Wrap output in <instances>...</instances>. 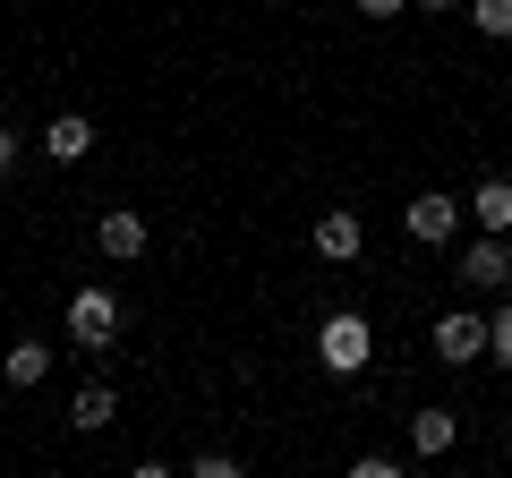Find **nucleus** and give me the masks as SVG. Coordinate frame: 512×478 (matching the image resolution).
I'll use <instances>...</instances> for the list:
<instances>
[{
    "label": "nucleus",
    "mask_w": 512,
    "mask_h": 478,
    "mask_svg": "<svg viewBox=\"0 0 512 478\" xmlns=\"http://www.w3.org/2000/svg\"><path fill=\"white\" fill-rule=\"evenodd\" d=\"M316 359H325L333 376H359L367 359H376V333H367V316H325V333H316Z\"/></svg>",
    "instance_id": "1"
},
{
    "label": "nucleus",
    "mask_w": 512,
    "mask_h": 478,
    "mask_svg": "<svg viewBox=\"0 0 512 478\" xmlns=\"http://www.w3.org/2000/svg\"><path fill=\"white\" fill-rule=\"evenodd\" d=\"M111 333H120V299H111V291H94V282H86V291L69 299V342H77V350H103Z\"/></svg>",
    "instance_id": "2"
},
{
    "label": "nucleus",
    "mask_w": 512,
    "mask_h": 478,
    "mask_svg": "<svg viewBox=\"0 0 512 478\" xmlns=\"http://www.w3.org/2000/svg\"><path fill=\"white\" fill-rule=\"evenodd\" d=\"M436 359H444V368H470V359H487V316L453 308V316L436 325Z\"/></svg>",
    "instance_id": "3"
},
{
    "label": "nucleus",
    "mask_w": 512,
    "mask_h": 478,
    "mask_svg": "<svg viewBox=\"0 0 512 478\" xmlns=\"http://www.w3.org/2000/svg\"><path fill=\"white\" fill-rule=\"evenodd\" d=\"M453 222H461V205H453V197H436V188H427V197H410L402 231L419 239V248H444V239H453Z\"/></svg>",
    "instance_id": "4"
},
{
    "label": "nucleus",
    "mask_w": 512,
    "mask_h": 478,
    "mask_svg": "<svg viewBox=\"0 0 512 478\" xmlns=\"http://www.w3.org/2000/svg\"><path fill=\"white\" fill-rule=\"evenodd\" d=\"M461 282H478V291L512 282V248H504V231H487L478 248H461Z\"/></svg>",
    "instance_id": "5"
},
{
    "label": "nucleus",
    "mask_w": 512,
    "mask_h": 478,
    "mask_svg": "<svg viewBox=\"0 0 512 478\" xmlns=\"http://www.w3.org/2000/svg\"><path fill=\"white\" fill-rule=\"evenodd\" d=\"M367 248V231H359V214H316V257H333V265H350Z\"/></svg>",
    "instance_id": "6"
},
{
    "label": "nucleus",
    "mask_w": 512,
    "mask_h": 478,
    "mask_svg": "<svg viewBox=\"0 0 512 478\" xmlns=\"http://www.w3.org/2000/svg\"><path fill=\"white\" fill-rule=\"evenodd\" d=\"M43 154H52V163H86V154H94V120H77V111H60L52 129H43Z\"/></svg>",
    "instance_id": "7"
},
{
    "label": "nucleus",
    "mask_w": 512,
    "mask_h": 478,
    "mask_svg": "<svg viewBox=\"0 0 512 478\" xmlns=\"http://www.w3.org/2000/svg\"><path fill=\"white\" fill-rule=\"evenodd\" d=\"M470 222L478 231H512V180H478L470 188Z\"/></svg>",
    "instance_id": "8"
},
{
    "label": "nucleus",
    "mask_w": 512,
    "mask_h": 478,
    "mask_svg": "<svg viewBox=\"0 0 512 478\" xmlns=\"http://www.w3.org/2000/svg\"><path fill=\"white\" fill-rule=\"evenodd\" d=\"M94 239H103V257H146V214H103V231H94Z\"/></svg>",
    "instance_id": "9"
},
{
    "label": "nucleus",
    "mask_w": 512,
    "mask_h": 478,
    "mask_svg": "<svg viewBox=\"0 0 512 478\" xmlns=\"http://www.w3.org/2000/svg\"><path fill=\"white\" fill-rule=\"evenodd\" d=\"M453 436H461V427H453V410H419V419H410V453H419V461L453 453Z\"/></svg>",
    "instance_id": "10"
},
{
    "label": "nucleus",
    "mask_w": 512,
    "mask_h": 478,
    "mask_svg": "<svg viewBox=\"0 0 512 478\" xmlns=\"http://www.w3.org/2000/svg\"><path fill=\"white\" fill-rule=\"evenodd\" d=\"M0 376H9V385H43V376H52V350H43V342H18V350H9V359H0Z\"/></svg>",
    "instance_id": "11"
},
{
    "label": "nucleus",
    "mask_w": 512,
    "mask_h": 478,
    "mask_svg": "<svg viewBox=\"0 0 512 478\" xmlns=\"http://www.w3.org/2000/svg\"><path fill=\"white\" fill-rule=\"evenodd\" d=\"M111 410H120V393H111V385H77L69 419H77V427H86V436H94V427H111Z\"/></svg>",
    "instance_id": "12"
},
{
    "label": "nucleus",
    "mask_w": 512,
    "mask_h": 478,
    "mask_svg": "<svg viewBox=\"0 0 512 478\" xmlns=\"http://www.w3.org/2000/svg\"><path fill=\"white\" fill-rule=\"evenodd\" d=\"M470 26L478 35H512V0H470Z\"/></svg>",
    "instance_id": "13"
},
{
    "label": "nucleus",
    "mask_w": 512,
    "mask_h": 478,
    "mask_svg": "<svg viewBox=\"0 0 512 478\" xmlns=\"http://www.w3.org/2000/svg\"><path fill=\"white\" fill-rule=\"evenodd\" d=\"M487 350H495V368H512V308L487 316Z\"/></svg>",
    "instance_id": "14"
},
{
    "label": "nucleus",
    "mask_w": 512,
    "mask_h": 478,
    "mask_svg": "<svg viewBox=\"0 0 512 478\" xmlns=\"http://www.w3.org/2000/svg\"><path fill=\"white\" fill-rule=\"evenodd\" d=\"M188 470H197V478H239V461H231V453H197Z\"/></svg>",
    "instance_id": "15"
},
{
    "label": "nucleus",
    "mask_w": 512,
    "mask_h": 478,
    "mask_svg": "<svg viewBox=\"0 0 512 478\" xmlns=\"http://www.w3.org/2000/svg\"><path fill=\"white\" fill-rule=\"evenodd\" d=\"M410 0H359V18H402Z\"/></svg>",
    "instance_id": "16"
},
{
    "label": "nucleus",
    "mask_w": 512,
    "mask_h": 478,
    "mask_svg": "<svg viewBox=\"0 0 512 478\" xmlns=\"http://www.w3.org/2000/svg\"><path fill=\"white\" fill-rule=\"evenodd\" d=\"M18 171V129H0V180Z\"/></svg>",
    "instance_id": "17"
},
{
    "label": "nucleus",
    "mask_w": 512,
    "mask_h": 478,
    "mask_svg": "<svg viewBox=\"0 0 512 478\" xmlns=\"http://www.w3.org/2000/svg\"><path fill=\"white\" fill-rule=\"evenodd\" d=\"M419 9H453V0H419Z\"/></svg>",
    "instance_id": "18"
},
{
    "label": "nucleus",
    "mask_w": 512,
    "mask_h": 478,
    "mask_svg": "<svg viewBox=\"0 0 512 478\" xmlns=\"http://www.w3.org/2000/svg\"><path fill=\"white\" fill-rule=\"evenodd\" d=\"M504 453H512V427H504Z\"/></svg>",
    "instance_id": "19"
}]
</instances>
